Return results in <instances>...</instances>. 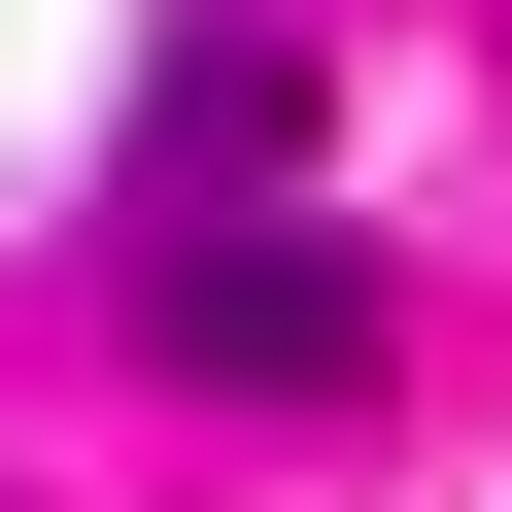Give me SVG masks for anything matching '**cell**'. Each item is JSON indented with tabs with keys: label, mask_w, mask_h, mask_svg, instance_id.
<instances>
[{
	"label": "cell",
	"mask_w": 512,
	"mask_h": 512,
	"mask_svg": "<svg viewBox=\"0 0 512 512\" xmlns=\"http://www.w3.org/2000/svg\"><path fill=\"white\" fill-rule=\"evenodd\" d=\"M137 342H171L205 410H342V376H376V239H342V205H171V239H137Z\"/></svg>",
	"instance_id": "cell-1"
},
{
	"label": "cell",
	"mask_w": 512,
	"mask_h": 512,
	"mask_svg": "<svg viewBox=\"0 0 512 512\" xmlns=\"http://www.w3.org/2000/svg\"><path fill=\"white\" fill-rule=\"evenodd\" d=\"M308 171V35H171V103H137V239L171 205H274Z\"/></svg>",
	"instance_id": "cell-2"
}]
</instances>
